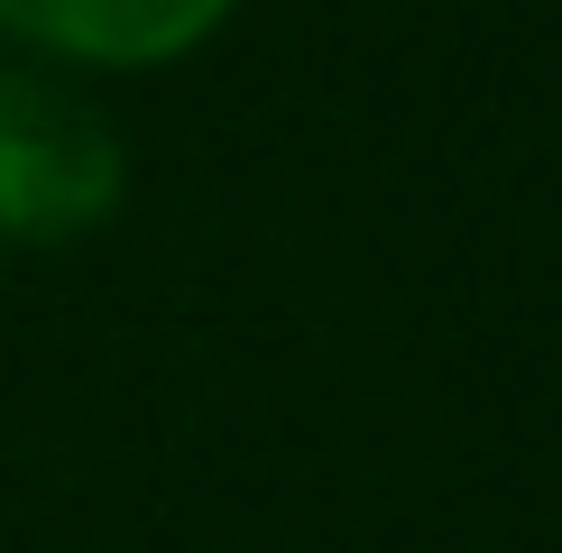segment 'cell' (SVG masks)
<instances>
[{"label": "cell", "mask_w": 562, "mask_h": 553, "mask_svg": "<svg viewBox=\"0 0 562 553\" xmlns=\"http://www.w3.org/2000/svg\"><path fill=\"white\" fill-rule=\"evenodd\" d=\"M121 184L130 148L83 92L0 65V240L19 249L83 240L92 222H111Z\"/></svg>", "instance_id": "1"}, {"label": "cell", "mask_w": 562, "mask_h": 553, "mask_svg": "<svg viewBox=\"0 0 562 553\" xmlns=\"http://www.w3.org/2000/svg\"><path fill=\"white\" fill-rule=\"evenodd\" d=\"M231 19V0H0V29L65 65H176Z\"/></svg>", "instance_id": "2"}]
</instances>
